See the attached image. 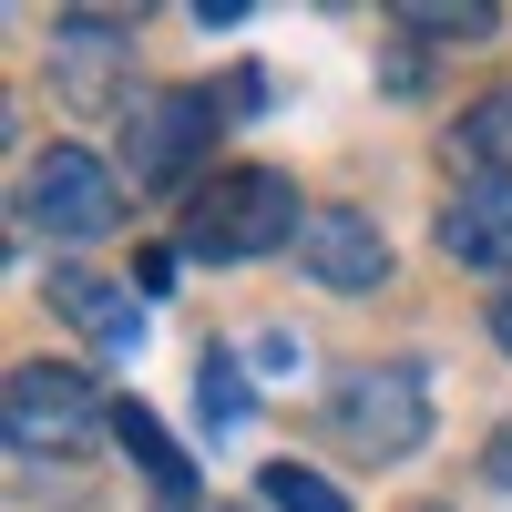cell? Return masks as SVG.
<instances>
[{
    "label": "cell",
    "mask_w": 512,
    "mask_h": 512,
    "mask_svg": "<svg viewBox=\"0 0 512 512\" xmlns=\"http://www.w3.org/2000/svg\"><path fill=\"white\" fill-rule=\"evenodd\" d=\"M287 236H308V216H297V185L267 175V164H236V175L195 185V205H185V256H226L236 267V256H267Z\"/></svg>",
    "instance_id": "6da1fadb"
},
{
    "label": "cell",
    "mask_w": 512,
    "mask_h": 512,
    "mask_svg": "<svg viewBox=\"0 0 512 512\" xmlns=\"http://www.w3.org/2000/svg\"><path fill=\"white\" fill-rule=\"evenodd\" d=\"M21 216L41 226V236H72V246H93V236H113L123 226V185H113V164L103 154H82V144H52L21 175Z\"/></svg>",
    "instance_id": "7a4b0ae2"
},
{
    "label": "cell",
    "mask_w": 512,
    "mask_h": 512,
    "mask_svg": "<svg viewBox=\"0 0 512 512\" xmlns=\"http://www.w3.org/2000/svg\"><path fill=\"white\" fill-rule=\"evenodd\" d=\"M338 431H349L359 461H410L420 431H431V390H420V369L410 359L349 369V390H338Z\"/></svg>",
    "instance_id": "3957f363"
},
{
    "label": "cell",
    "mask_w": 512,
    "mask_h": 512,
    "mask_svg": "<svg viewBox=\"0 0 512 512\" xmlns=\"http://www.w3.org/2000/svg\"><path fill=\"white\" fill-rule=\"evenodd\" d=\"M0 420H11V451H72L82 431H93V379L62 369V359H21Z\"/></svg>",
    "instance_id": "277c9868"
},
{
    "label": "cell",
    "mask_w": 512,
    "mask_h": 512,
    "mask_svg": "<svg viewBox=\"0 0 512 512\" xmlns=\"http://www.w3.org/2000/svg\"><path fill=\"white\" fill-rule=\"evenodd\" d=\"M297 267L338 297H369L390 287V236H379L359 205H308V236H297Z\"/></svg>",
    "instance_id": "5b68a950"
},
{
    "label": "cell",
    "mask_w": 512,
    "mask_h": 512,
    "mask_svg": "<svg viewBox=\"0 0 512 512\" xmlns=\"http://www.w3.org/2000/svg\"><path fill=\"white\" fill-rule=\"evenodd\" d=\"M205 144H216V93H154L134 113V185H185Z\"/></svg>",
    "instance_id": "8992f818"
},
{
    "label": "cell",
    "mask_w": 512,
    "mask_h": 512,
    "mask_svg": "<svg viewBox=\"0 0 512 512\" xmlns=\"http://www.w3.org/2000/svg\"><path fill=\"white\" fill-rule=\"evenodd\" d=\"M441 246L482 277H512V175H461V195L441 205Z\"/></svg>",
    "instance_id": "52a82bcc"
},
{
    "label": "cell",
    "mask_w": 512,
    "mask_h": 512,
    "mask_svg": "<svg viewBox=\"0 0 512 512\" xmlns=\"http://www.w3.org/2000/svg\"><path fill=\"white\" fill-rule=\"evenodd\" d=\"M52 308L93 338V349H113V359H134L144 349V297H123L113 277H93V267H62L52 277Z\"/></svg>",
    "instance_id": "ba28073f"
},
{
    "label": "cell",
    "mask_w": 512,
    "mask_h": 512,
    "mask_svg": "<svg viewBox=\"0 0 512 512\" xmlns=\"http://www.w3.org/2000/svg\"><path fill=\"white\" fill-rule=\"evenodd\" d=\"M113 441H123V451H134V461H144V472L164 482V502H175V512H185V492H195V472H185V451H175V431H164V420H154L144 400H123V410H113Z\"/></svg>",
    "instance_id": "9c48e42d"
},
{
    "label": "cell",
    "mask_w": 512,
    "mask_h": 512,
    "mask_svg": "<svg viewBox=\"0 0 512 512\" xmlns=\"http://www.w3.org/2000/svg\"><path fill=\"white\" fill-rule=\"evenodd\" d=\"M451 154H461V164H482V175H512V93H482L472 113H461Z\"/></svg>",
    "instance_id": "30bf717a"
},
{
    "label": "cell",
    "mask_w": 512,
    "mask_h": 512,
    "mask_svg": "<svg viewBox=\"0 0 512 512\" xmlns=\"http://www.w3.org/2000/svg\"><path fill=\"white\" fill-rule=\"evenodd\" d=\"M256 492H267L277 512H349V492H338L328 472H308V461H267V482H256Z\"/></svg>",
    "instance_id": "8fae6325"
},
{
    "label": "cell",
    "mask_w": 512,
    "mask_h": 512,
    "mask_svg": "<svg viewBox=\"0 0 512 512\" xmlns=\"http://www.w3.org/2000/svg\"><path fill=\"white\" fill-rule=\"evenodd\" d=\"M195 410L216 420V431H236V420H246V369H236L226 349H205V359H195Z\"/></svg>",
    "instance_id": "7c38bea8"
},
{
    "label": "cell",
    "mask_w": 512,
    "mask_h": 512,
    "mask_svg": "<svg viewBox=\"0 0 512 512\" xmlns=\"http://www.w3.org/2000/svg\"><path fill=\"white\" fill-rule=\"evenodd\" d=\"M400 21H410V31H461V41H482V31H492L482 0H472V11H451V0H400Z\"/></svg>",
    "instance_id": "4fadbf2b"
},
{
    "label": "cell",
    "mask_w": 512,
    "mask_h": 512,
    "mask_svg": "<svg viewBox=\"0 0 512 512\" xmlns=\"http://www.w3.org/2000/svg\"><path fill=\"white\" fill-rule=\"evenodd\" d=\"M492 338H502V349H512V287L492 297Z\"/></svg>",
    "instance_id": "5bb4252c"
}]
</instances>
